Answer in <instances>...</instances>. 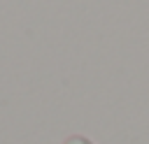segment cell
<instances>
[{"label":"cell","mask_w":149,"mask_h":144,"mask_svg":"<svg viewBox=\"0 0 149 144\" xmlns=\"http://www.w3.org/2000/svg\"><path fill=\"white\" fill-rule=\"evenodd\" d=\"M63 144H93L91 139H86V137H81V135H70Z\"/></svg>","instance_id":"1"}]
</instances>
